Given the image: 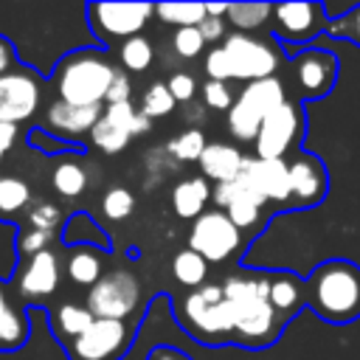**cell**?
Here are the masks:
<instances>
[{
	"label": "cell",
	"instance_id": "1",
	"mask_svg": "<svg viewBox=\"0 0 360 360\" xmlns=\"http://www.w3.org/2000/svg\"><path fill=\"white\" fill-rule=\"evenodd\" d=\"M236 315L233 343L245 349H267L278 340L287 321L270 304V273H233L222 284Z\"/></svg>",
	"mask_w": 360,
	"mask_h": 360
},
{
	"label": "cell",
	"instance_id": "2",
	"mask_svg": "<svg viewBox=\"0 0 360 360\" xmlns=\"http://www.w3.org/2000/svg\"><path fill=\"white\" fill-rule=\"evenodd\" d=\"M304 301L312 312L335 326L360 318V267L349 259L321 262L304 281Z\"/></svg>",
	"mask_w": 360,
	"mask_h": 360
},
{
	"label": "cell",
	"instance_id": "3",
	"mask_svg": "<svg viewBox=\"0 0 360 360\" xmlns=\"http://www.w3.org/2000/svg\"><path fill=\"white\" fill-rule=\"evenodd\" d=\"M174 318L202 346H222L236 338V315L219 284H202L177 295Z\"/></svg>",
	"mask_w": 360,
	"mask_h": 360
},
{
	"label": "cell",
	"instance_id": "4",
	"mask_svg": "<svg viewBox=\"0 0 360 360\" xmlns=\"http://www.w3.org/2000/svg\"><path fill=\"white\" fill-rule=\"evenodd\" d=\"M115 73L118 68L101 51L82 48V51L65 53L56 62L53 87L59 93V101H68L76 107H101Z\"/></svg>",
	"mask_w": 360,
	"mask_h": 360
},
{
	"label": "cell",
	"instance_id": "5",
	"mask_svg": "<svg viewBox=\"0 0 360 360\" xmlns=\"http://www.w3.org/2000/svg\"><path fill=\"white\" fill-rule=\"evenodd\" d=\"M152 14L155 6L149 3H87V25L101 45L138 37Z\"/></svg>",
	"mask_w": 360,
	"mask_h": 360
},
{
	"label": "cell",
	"instance_id": "6",
	"mask_svg": "<svg viewBox=\"0 0 360 360\" xmlns=\"http://www.w3.org/2000/svg\"><path fill=\"white\" fill-rule=\"evenodd\" d=\"M141 304V284L129 270L104 273L87 292V309L93 318L127 321Z\"/></svg>",
	"mask_w": 360,
	"mask_h": 360
},
{
	"label": "cell",
	"instance_id": "7",
	"mask_svg": "<svg viewBox=\"0 0 360 360\" xmlns=\"http://www.w3.org/2000/svg\"><path fill=\"white\" fill-rule=\"evenodd\" d=\"M132 346V326L127 321L96 318L87 332L65 343L68 360H121Z\"/></svg>",
	"mask_w": 360,
	"mask_h": 360
},
{
	"label": "cell",
	"instance_id": "8",
	"mask_svg": "<svg viewBox=\"0 0 360 360\" xmlns=\"http://www.w3.org/2000/svg\"><path fill=\"white\" fill-rule=\"evenodd\" d=\"M242 245V236H239V228L228 219L225 211L219 208H211L205 214H200L194 222H191V231H188V248L194 253H200L208 264H219V262H228Z\"/></svg>",
	"mask_w": 360,
	"mask_h": 360
},
{
	"label": "cell",
	"instance_id": "9",
	"mask_svg": "<svg viewBox=\"0 0 360 360\" xmlns=\"http://www.w3.org/2000/svg\"><path fill=\"white\" fill-rule=\"evenodd\" d=\"M222 48L231 59L233 79H242L248 84L259 82V79H270L278 68V51L273 45H267L264 39H256L250 34L233 31L225 37Z\"/></svg>",
	"mask_w": 360,
	"mask_h": 360
},
{
	"label": "cell",
	"instance_id": "10",
	"mask_svg": "<svg viewBox=\"0 0 360 360\" xmlns=\"http://www.w3.org/2000/svg\"><path fill=\"white\" fill-rule=\"evenodd\" d=\"M304 129V115H301V107L298 101H284L278 104L259 127V135L253 141L256 146V158H264V160H284V155L290 152V146L298 141Z\"/></svg>",
	"mask_w": 360,
	"mask_h": 360
},
{
	"label": "cell",
	"instance_id": "11",
	"mask_svg": "<svg viewBox=\"0 0 360 360\" xmlns=\"http://www.w3.org/2000/svg\"><path fill=\"white\" fill-rule=\"evenodd\" d=\"M323 3H278L273 6V34L287 45L312 42L326 31Z\"/></svg>",
	"mask_w": 360,
	"mask_h": 360
},
{
	"label": "cell",
	"instance_id": "12",
	"mask_svg": "<svg viewBox=\"0 0 360 360\" xmlns=\"http://www.w3.org/2000/svg\"><path fill=\"white\" fill-rule=\"evenodd\" d=\"M292 79L298 87V98L315 101L335 90L338 82V59L332 51L307 48L292 59Z\"/></svg>",
	"mask_w": 360,
	"mask_h": 360
},
{
	"label": "cell",
	"instance_id": "13",
	"mask_svg": "<svg viewBox=\"0 0 360 360\" xmlns=\"http://www.w3.org/2000/svg\"><path fill=\"white\" fill-rule=\"evenodd\" d=\"M290 169V202L298 208L318 205L329 191V172L323 160L312 152H298L292 160H287Z\"/></svg>",
	"mask_w": 360,
	"mask_h": 360
},
{
	"label": "cell",
	"instance_id": "14",
	"mask_svg": "<svg viewBox=\"0 0 360 360\" xmlns=\"http://www.w3.org/2000/svg\"><path fill=\"white\" fill-rule=\"evenodd\" d=\"M39 82L17 68L6 76H0V124H20L25 118H31L39 107Z\"/></svg>",
	"mask_w": 360,
	"mask_h": 360
},
{
	"label": "cell",
	"instance_id": "15",
	"mask_svg": "<svg viewBox=\"0 0 360 360\" xmlns=\"http://www.w3.org/2000/svg\"><path fill=\"white\" fill-rule=\"evenodd\" d=\"M214 202L219 205V211L228 214V219L242 231V228H253L259 219V211L264 205V200L259 197V191L242 177L228 180V183H217L214 188Z\"/></svg>",
	"mask_w": 360,
	"mask_h": 360
},
{
	"label": "cell",
	"instance_id": "16",
	"mask_svg": "<svg viewBox=\"0 0 360 360\" xmlns=\"http://www.w3.org/2000/svg\"><path fill=\"white\" fill-rule=\"evenodd\" d=\"M242 177L259 191L264 202H290V169L287 160L245 158Z\"/></svg>",
	"mask_w": 360,
	"mask_h": 360
},
{
	"label": "cell",
	"instance_id": "17",
	"mask_svg": "<svg viewBox=\"0 0 360 360\" xmlns=\"http://www.w3.org/2000/svg\"><path fill=\"white\" fill-rule=\"evenodd\" d=\"M101 115H104L101 107H76L56 98L45 110V127L53 132L56 141H68V138L90 135Z\"/></svg>",
	"mask_w": 360,
	"mask_h": 360
},
{
	"label": "cell",
	"instance_id": "18",
	"mask_svg": "<svg viewBox=\"0 0 360 360\" xmlns=\"http://www.w3.org/2000/svg\"><path fill=\"white\" fill-rule=\"evenodd\" d=\"M59 284V259L56 253L48 248L37 256H31L17 278V290L20 295L25 298H42V295H51Z\"/></svg>",
	"mask_w": 360,
	"mask_h": 360
},
{
	"label": "cell",
	"instance_id": "19",
	"mask_svg": "<svg viewBox=\"0 0 360 360\" xmlns=\"http://www.w3.org/2000/svg\"><path fill=\"white\" fill-rule=\"evenodd\" d=\"M197 163H200L205 180L228 183V180H236L239 177V172L245 166V155L236 146H231V143L214 141V143L205 146V152H202V158Z\"/></svg>",
	"mask_w": 360,
	"mask_h": 360
},
{
	"label": "cell",
	"instance_id": "20",
	"mask_svg": "<svg viewBox=\"0 0 360 360\" xmlns=\"http://www.w3.org/2000/svg\"><path fill=\"white\" fill-rule=\"evenodd\" d=\"M287 96H284V84L270 76V79H259V82H250L242 87V93L236 96V104L242 110H248L250 115H256L259 121H264L278 104H284Z\"/></svg>",
	"mask_w": 360,
	"mask_h": 360
},
{
	"label": "cell",
	"instance_id": "21",
	"mask_svg": "<svg viewBox=\"0 0 360 360\" xmlns=\"http://www.w3.org/2000/svg\"><path fill=\"white\" fill-rule=\"evenodd\" d=\"M270 304H273V309L284 318V321H290L307 301H304V281L295 276V273H290V270H278V273H270Z\"/></svg>",
	"mask_w": 360,
	"mask_h": 360
},
{
	"label": "cell",
	"instance_id": "22",
	"mask_svg": "<svg viewBox=\"0 0 360 360\" xmlns=\"http://www.w3.org/2000/svg\"><path fill=\"white\" fill-rule=\"evenodd\" d=\"M211 186L205 177H188L180 180L172 188V208L180 219H197L200 214H205V205L211 200Z\"/></svg>",
	"mask_w": 360,
	"mask_h": 360
},
{
	"label": "cell",
	"instance_id": "23",
	"mask_svg": "<svg viewBox=\"0 0 360 360\" xmlns=\"http://www.w3.org/2000/svg\"><path fill=\"white\" fill-rule=\"evenodd\" d=\"M28 338V318L25 312L8 298L6 287L0 284V352H14Z\"/></svg>",
	"mask_w": 360,
	"mask_h": 360
},
{
	"label": "cell",
	"instance_id": "24",
	"mask_svg": "<svg viewBox=\"0 0 360 360\" xmlns=\"http://www.w3.org/2000/svg\"><path fill=\"white\" fill-rule=\"evenodd\" d=\"M93 312L87 309V304H73V301H65L59 304V309L53 312L51 318V326H53V335H59L62 346L76 340L82 332H87V326L93 323Z\"/></svg>",
	"mask_w": 360,
	"mask_h": 360
},
{
	"label": "cell",
	"instance_id": "25",
	"mask_svg": "<svg viewBox=\"0 0 360 360\" xmlns=\"http://www.w3.org/2000/svg\"><path fill=\"white\" fill-rule=\"evenodd\" d=\"M68 278L82 287H93L104 273H101V256L96 245H76L68 256Z\"/></svg>",
	"mask_w": 360,
	"mask_h": 360
},
{
	"label": "cell",
	"instance_id": "26",
	"mask_svg": "<svg viewBox=\"0 0 360 360\" xmlns=\"http://www.w3.org/2000/svg\"><path fill=\"white\" fill-rule=\"evenodd\" d=\"M51 186L62 197H79L87 188V172L79 160H59L51 172Z\"/></svg>",
	"mask_w": 360,
	"mask_h": 360
},
{
	"label": "cell",
	"instance_id": "27",
	"mask_svg": "<svg viewBox=\"0 0 360 360\" xmlns=\"http://www.w3.org/2000/svg\"><path fill=\"white\" fill-rule=\"evenodd\" d=\"M172 273L186 290H197V287H202V281L208 276V262L200 253H194L191 248H186L172 259Z\"/></svg>",
	"mask_w": 360,
	"mask_h": 360
},
{
	"label": "cell",
	"instance_id": "28",
	"mask_svg": "<svg viewBox=\"0 0 360 360\" xmlns=\"http://www.w3.org/2000/svg\"><path fill=\"white\" fill-rule=\"evenodd\" d=\"M155 14L177 28H197L208 17L205 3H160L155 6Z\"/></svg>",
	"mask_w": 360,
	"mask_h": 360
},
{
	"label": "cell",
	"instance_id": "29",
	"mask_svg": "<svg viewBox=\"0 0 360 360\" xmlns=\"http://www.w3.org/2000/svg\"><path fill=\"white\" fill-rule=\"evenodd\" d=\"M104 118L112 121L115 127L127 129L132 138H135V135H146L149 127H152V121H149L141 110H135L132 101H124V104H107V107H104Z\"/></svg>",
	"mask_w": 360,
	"mask_h": 360
},
{
	"label": "cell",
	"instance_id": "30",
	"mask_svg": "<svg viewBox=\"0 0 360 360\" xmlns=\"http://www.w3.org/2000/svg\"><path fill=\"white\" fill-rule=\"evenodd\" d=\"M31 205V188L20 177H3L0 186V217H14Z\"/></svg>",
	"mask_w": 360,
	"mask_h": 360
},
{
	"label": "cell",
	"instance_id": "31",
	"mask_svg": "<svg viewBox=\"0 0 360 360\" xmlns=\"http://www.w3.org/2000/svg\"><path fill=\"white\" fill-rule=\"evenodd\" d=\"M270 14H273V6H267V3H233V6H228V20L242 34H248V31L259 28L262 22H267Z\"/></svg>",
	"mask_w": 360,
	"mask_h": 360
},
{
	"label": "cell",
	"instance_id": "32",
	"mask_svg": "<svg viewBox=\"0 0 360 360\" xmlns=\"http://www.w3.org/2000/svg\"><path fill=\"white\" fill-rule=\"evenodd\" d=\"M118 56H121V65H124L127 70L141 73V70H146V68L152 65V59H155V48H152V42H149L146 37L138 34V37H129L127 42H121Z\"/></svg>",
	"mask_w": 360,
	"mask_h": 360
},
{
	"label": "cell",
	"instance_id": "33",
	"mask_svg": "<svg viewBox=\"0 0 360 360\" xmlns=\"http://www.w3.org/2000/svg\"><path fill=\"white\" fill-rule=\"evenodd\" d=\"M129 141H132V135H129L127 129L115 127L112 121H107L104 115L98 118V124H96V127H93V132H90V143H93L96 149L107 152V155L121 152V149H124Z\"/></svg>",
	"mask_w": 360,
	"mask_h": 360
},
{
	"label": "cell",
	"instance_id": "34",
	"mask_svg": "<svg viewBox=\"0 0 360 360\" xmlns=\"http://www.w3.org/2000/svg\"><path fill=\"white\" fill-rule=\"evenodd\" d=\"M172 110H174V98H172V93H169V87L163 82H155V84H149L143 90V96H141V112L149 121L152 118H163Z\"/></svg>",
	"mask_w": 360,
	"mask_h": 360
},
{
	"label": "cell",
	"instance_id": "35",
	"mask_svg": "<svg viewBox=\"0 0 360 360\" xmlns=\"http://www.w3.org/2000/svg\"><path fill=\"white\" fill-rule=\"evenodd\" d=\"M205 135L200 132V129H183L180 135H174L172 141H169V152L177 158V160H183V163H188V160H200L202 158V152H205Z\"/></svg>",
	"mask_w": 360,
	"mask_h": 360
},
{
	"label": "cell",
	"instance_id": "36",
	"mask_svg": "<svg viewBox=\"0 0 360 360\" xmlns=\"http://www.w3.org/2000/svg\"><path fill=\"white\" fill-rule=\"evenodd\" d=\"M62 225V214L53 202H45V200H37L34 205L25 208V228H34V231H48V233H56Z\"/></svg>",
	"mask_w": 360,
	"mask_h": 360
},
{
	"label": "cell",
	"instance_id": "37",
	"mask_svg": "<svg viewBox=\"0 0 360 360\" xmlns=\"http://www.w3.org/2000/svg\"><path fill=\"white\" fill-rule=\"evenodd\" d=\"M323 34L332 37V39L354 42L360 48V6H354V8H349V11L338 14V17H332L326 22V31Z\"/></svg>",
	"mask_w": 360,
	"mask_h": 360
},
{
	"label": "cell",
	"instance_id": "38",
	"mask_svg": "<svg viewBox=\"0 0 360 360\" xmlns=\"http://www.w3.org/2000/svg\"><path fill=\"white\" fill-rule=\"evenodd\" d=\"M101 211H104V217L107 219H127L132 211H135V197H132V191L129 188H124V186H115V188H110L104 197H101Z\"/></svg>",
	"mask_w": 360,
	"mask_h": 360
},
{
	"label": "cell",
	"instance_id": "39",
	"mask_svg": "<svg viewBox=\"0 0 360 360\" xmlns=\"http://www.w3.org/2000/svg\"><path fill=\"white\" fill-rule=\"evenodd\" d=\"M172 45H174L177 56H183V59H194V56L202 53L205 39H202L200 28H177L174 37H172Z\"/></svg>",
	"mask_w": 360,
	"mask_h": 360
},
{
	"label": "cell",
	"instance_id": "40",
	"mask_svg": "<svg viewBox=\"0 0 360 360\" xmlns=\"http://www.w3.org/2000/svg\"><path fill=\"white\" fill-rule=\"evenodd\" d=\"M202 101H205V107H211V110H231L233 107V90L228 87V82H205L202 84Z\"/></svg>",
	"mask_w": 360,
	"mask_h": 360
},
{
	"label": "cell",
	"instance_id": "41",
	"mask_svg": "<svg viewBox=\"0 0 360 360\" xmlns=\"http://www.w3.org/2000/svg\"><path fill=\"white\" fill-rule=\"evenodd\" d=\"M53 236L56 233H48V231H34V228H25L22 225V231H20V236H17V248H20V253L22 256H37V253H42V250H48V245L53 242Z\"/></svg>",
	"mask_w": 360,
	"mask_h": 360
},
{
	"label": "cell",
	"instance_id": "42",
	"mask_svg": "<svg viewBox=\"0 0 360 360\" xmlns=\"http://www.w3.org/2000/svg\"><path fill=\"white\" fill-rule=\"evenodd\" d=\"M205 73H208V79L211 82H228V79H233V70H231V59H228V53H225V48L219 45V48H211L208 53H205Z\"/></svg>",
	"mask_w": 360,
	"mask_h": 360
},
{
	"label": "cell",
	"instance_id": "43",
	"mask_svg": "<svg viewBox=\"0 0 360 360\" xmlns=\"http://www.w3.org/2000/svg\"><path fill=\"white\" fill-rule=\"evenodd\" d=\"M166 87H169V93H172L174 101H191L194 93H197V82H194V76L186 73V70L172 73L169 82H166Z\"/></svg>",
	"mask_w": 360,
	"mask_h": 360
},
{
	"label": "cell",
	"instance_id": "44",
	"mask_svg": "<svg viewBox=\"0 0 360 360\" xmlns=\"http://www.w3.org/2000/svg\"><path fill=\"white\" fill-rule=\"evenodd\" d=\"M129 96H132V82H129V76L124 73V70H118L115 73V79H112V84H110V90H107V104H124V101H129Z\"/></svg>",
	"mask_w": 360,
	"mask_h": 360
},
{
	"label": "cell",
	"instance_id": "45",
	"mask_svg": "<svg viewBox=\"0 0 360 360\" xmlns=\"http://www.w3.org/2000/svg\"><path fill=\"white\" fill-rule=\"evenodd\" d=\"M17 68H20V65H17L14 42H11L8 37H3V34H0V76L11 73V70H17Z\"/></svg>",
	"mask_w": 360,
	"mask_h": 360
},
{
	"label": "cell",
	"instance_id": "46",
	"mask_svg": "<svg viewBox=\"0 0 360 360\" xmlns=\"http://www.w3.org/2000/svg\"><path fill=\"white\" fill-rule=\"evenodd\" d=\"M222 25H225L222 20L205 17V20H202V22L197 25V28H200V34H202V39H205V42H217V39L222 37Z\"/></svg>",
	"mask_w": 360,
	"mask_h": 360
},
{
	"label": "cell",
	"instance_id": "47",
	"mask_svg": "<svg viewBox=\"0 0 360 360\" xmlns=\"http://www.w3.org/2000/svg\"><path fill=\"white\" fill-rule=\"evenodd\" d=\"M146 360H191V357L183 349H174V346H155Z\"/></svg>",
	"mask_w": 360,
	"mask_h": 360
},
{
	"label": "cell",
	"instance_id": "48",
	"mask_svg": "<svg viewBox=\"0 0 360 360\" xmlns=\"http://www.w3.org/2000/svg\"><path fill=\"white\" fill-rule=\"evenodd\" d=\"M14 135H17V127H14V124H0V160H3L6 152L11 149Z\"/></svg>",
	"mask_w": 360,
	"mask_h": 360
},
{
	"label": "cell",
	"instance_id": "49",
	"mask_svg": "<svg viewBox=\"0 0 360 360\" xmlns=\"http://www.w3.org/2000/svg\"><path fill=\"white\" fill-rule=\"evenodd\" d=\"M0 186H3V174H0Z\"/></svg>",
	"mask_w": 360,
	"mask_h": 360
}]
</instances>
